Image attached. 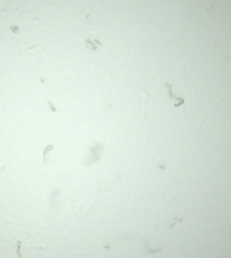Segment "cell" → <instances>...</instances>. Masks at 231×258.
<instances>
[{
    "instance_id": "6da1fadb",
    "label": "cell",
    "mask_w": 231,
    "mask_h": 258,
    "mask_svg": "<svg viewBox=\"0 0 231 258\" xmlns=\"http://www.w3.org/2000/svg\"><path fill=\"white\" fill-rule=\"evenodd\" d=\"M51 147H53L52 145H48L46 148H45V150H44V152H43V158H44V163H46L47 162H46V154H47V153H48V150L50 149V148H51Z\"/></svg>"
}]
</instances>
